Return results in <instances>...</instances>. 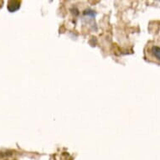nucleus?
Segmentation results:
<instances>
[{"instance_id":"obj_1","label":"nucleus","mask_w":160,"mask_h":160,"mask_svg":"<svg viewBox=\"0 0 160 160\" xmlns=\"http://www.w3.org/2000/svg\"><path fill=\"white\" fill-rule=\"evenodd\" d=\"M150 54L155 60L160 61V46L152 45V47L150 48Z\"/></svg>"}]
</instances>
